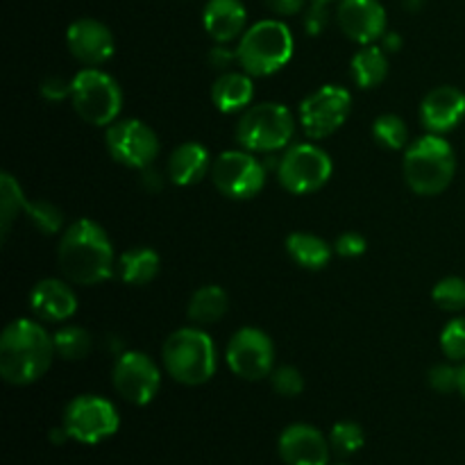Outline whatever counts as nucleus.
Returning <instances> with one entry per match:
<instances>
[{"mask_svg": "<svg viewBox=\"0 0 465 465\" xmlns=\"http://www.w3.org/2000/svg\"><path fill=\"white\" fill-rule=\"evenodd\" d=\"M54 341L39 322L14 321L0 336V375L7 384L27 386L48 372Z\"/></svg>", "mask_w": 465, "mask_h": 465, "instance_id": "obj_1", "label": "nucleus"}, {"mask_svg": "<svg viewBox=\"0 0 465 465\" xmlns=\"http://www.w3.org/2000/svg\"><path fill=\"white\" fill-rule=\"evenodd\" d=\"M59 268L73 284L94 286L109 280L114 271V248L103 227L94 221L73 223L59 243Z\"/></svg>", "mask_w": 465, "mask_h": 465, "instance_id": "obj_2", "label": "nucleus"}, {"mask_svg": "<svg viewBox=\"0 0 465 465\" xmlns=\"http://www.w3.org/2000/svg\"><path fill=\"white\" fill-rule=\"evenodd\" d=\"M457 171L454 150L443 136L427 134L413 141L404 154V177L418 195H439L452 182Z\"/></svg>", "mask_w": 465, "mask_h": 465, "instance_id": "obj_3", "label": "nucleus"}, {"mask_svg": "<svg viewBox=\"0 0 465 465\" xmlns=\"http://www.w3.org/2000/svg\"><path fill=\"white\" fill-rule=\"evenodd\" d=\"M163 366L168 375L186 386H200L216 372V348L204 331L186 327L163 343Z\"/></svg>", "mask_w": 465, "mask_h": 465, "instance_id": "obj_4", "label": "nucleus"}, {"mask_svg": "<svg viewBox=\"0 0 465 465\" xmlns=\"http://www.w3.org/2000/svg\"><path fill=\"white\" fill-rule=\"evenodd\" d=\"M293 57V35L280 21H259L236 48V59L248 75H271Z\"/></svg>", "mask_w": 465, "mask_h": 465, "instance_id": "obj_5", "label": "nucleus"}, {"mask_svg": "<svg viewBox=\"0 0 465 465\" xmlns=\"http://www.w3.org/2000/svg\"><path fill=\"white\" fill-rule=\"evenodd\" d=\"M293 130V116L284 104L262 103L241 116L236 139L250 153H272L289 143Z\"/></svg>", "mask_w": 465, "mask_h": 465, "instance_id": "obj_6", "label": "nucleus"}, {"mask_svg": "<svg viewBox=\"0 0 465 465\" xmlns=\"http://www.w3.org/2000/svg\"><path fill=\"white\" fill-rule=\"evenodd\" d=\"M73 107L77 116L91 125H109L123 107L121 86L98 68L80 71L73 80Z\"/></svg>", "mask_w": 465, "mask_h": 465, "instance_id": "obj_7", "label": "nucleus"}, {"mask_svg": "<svg viewBox=\"0 0 465 465\" xmlns=\"http://www.w3.org/2000/svg\"><path fill=\"white\" fill-rule=\"evenodd\" d=\"M118 425H121V418L114 404L98 395H80L68 402L64 411V430L77 443H100L116 434Z\"/></svg>", "mask_w": 465, "mask_h": 465, "instance_id": "obj_8", "label": "nucleus"}, {"mask_svg": "<svg viewBox=\"0 0 465 465\" xmlns=\"http://www.w3.org/2000/svg\"><path fill=\"white\" fill-rule=\"evenodd\" d=\"M282 186L291 193H313L322 189L331 177V159L322 148L312 143L293 145L282 157L277 168Z\"/></svg>", "mask_w": 465, "mask_h": 465, "instance_id": "obj_9", "label": "nucleus"}, {"mask_svg": "<svg viewBox=\"0 0 465 465\" xmlns=\"http://www.w3.org/2000/svg\"><path fill=\"white\" fill-rule=\"evenodd\" d=\"M350 107H352L350 91H345L343 86L327 84L302 100L300 121L312 139H325L348 121Z\"/></svg>", "mask_w": 465, "mask_h": 465, "instance_id": "obj_10", "label": "nucleus"}, {"mask_svg": "<svg viewBox=\"0 0 465 465\" xmlns=\"http://www.w3.org/2000/svg\"><path fill=\"white\" fill-rule=\"evenodd\" d=\"M212 180L227 198L248 200L263 189L266 171L250 153L227 150L213 162Z\"/></svg>", "mask_w": 465, "mask_h": 465, "instance_id": "obj_11", "label": "nucleus"}, {"mask_svg": "<svg viewBox=\"0 0 465 465\" xmlns=\"http://www.w3.org/2000/svg\"><path fill=\"white\" fill-rule=\"evenodd\" d=\"M107 148L118 163L127 168H148L159 154V139L136 118L114 123L107 130Z\"/></svg>", "mask_w": 465, "mask_h": 465, "instance_id": "obj_12", "label": "nucleus"}, {"mask_svg": "<svg viewBox=\"0 0 465 465\" xmlns=\"http://www.w3.org/2000/svg\"><path fill=\"white\" fill-rule=\"evenodd\" d=\"M114 389L118 391L123 400L143 407L154 400L162 384V372L157 363L141 352H125L114 366Z\"/></svg>", "mask_w": 465, "mask_h": 465, "instance_id": "obj_13", "label": "nucleus"}, {"mask_svg": "<svg viewBox=\"0 0 465 465\" xmlns=\"http://www.w3.org/2000/svg\"><path fill=\"white\" fill-rule=\"evenodd\" d=\"M272 361H275L272 341L254 327L239 330L227 345V363H230L232 372L248 381H257L271 375Z\"/></svg>", "mask_w": 465, "mask_h": 465, "instance_id": "obj_14", "label": "nucleus"}, {"mask_svg": "<svg viewBox=\"0 0 465 465\" xmlns=\"http://www.w3.org/2000/svg\"><path fill=\"white\" fill-rule=\"evenodd\" d=\"M336 18L345 36L361 45L377 41L386 30V9L380 0H341Z\"/></svg>", "mask_w": 465, "mask_h": 465, "instance_id": "obj_15", "label": "nucleus"}, {"mask_svg": "<svg viewBox=\"0 0 465 465\" xmlns=\"http://www.w3.org/2000/svg\"><path fill=\"white\" fill-rule=\"evenodd\" d=\"M68 50L86 66H100L114 54V36L104 23L95 18H80L66 32Z\"/></svg>", "mask_w": 465, "mask_h": 465, "instance_id": "obj_16", "label": "nucleus"}, {"mask_svg": "<svg viewBox=\"0 0 465 465\" xmlns=\"http://www.w3.org/2000/svg\"><path fill=\"white\" fill-rule=\"evenodd\" d=\"M280 457L286 465H327L330 443L312 425H291L280 436Z\"/></svg>", "mask_w": 465, "mask_h": 465, "instance_id": "obj_17", "label": "nucleus"}, {"mask_svg": "<svg viewBox=\"0 0 465 465\" xmlns=\"http://www.w3.org/2000/svg\"><path fill=\"white\" fill-rule=\"evenodd\" d=\"M420 116L431 134L454 130L465 116V94L457 86H439L430 91L422 100Z\"/></svg>", "mask_w": 465, "mask_h": 465, "instance_id": "obj_18", "label": "nucleus"}, {"mask_svg": "<svg viewBox=\"0 0 465 465\" xmlns=\"http://www.w3.org/2000/svg\"><path fill=\"white\" fill-rule=\"evenodd\" d=\"M30 307L41 321L62 322L75 313L77 298L68 284L59 280H44L32 289Z\"/></svg>", "mask_w": 465, "mask_h": 465, "instance_id": "obj_19", "label": "nucleus"}, {"mask_svg": "<svg viewBox=\"0 0 465 465\" xmlns=\"http://www.w3.org/2000/svg\"><path fill=\"white\" fill-rule=\"evenodd\" d=\"M248 14L241 0H209L203 12L204 30L218 44H230L243 35Z\"/></svg>", "mask_w": 465, "mask_h": 465, "instance_id": "obj_20", "label": "nucleus"}, {"mask_svg": "<svg viewBox=\"0 0 465 465\" xmlns=\"http://www.w3.org/2000/svg\"><path fill=\"white\" fill-rule=\"evenodd\" d=\"M209 153L200 143H182L180 148L173 150L171 159H168V177L173 184L177 186H191L198 184L209 171Z\"/></svg>", "mask_w": 465, "mask_h": 465, "instance_id": "obj_21", "label": "nucleus"}, {"mask_svg": "<svg viewBox=\"0 0 465 465\" xmlns=\"http://www.w3.org/2000/svg\"><path fill=\"white\" fill-rule=\"evenodd\" d=\"M254 98V86L245 73H223L212 86V100L223 114H234L248 107Z\"/></svg>", "mask_w": 465, "mask_h": 465, "instance_id": "obj_22", "label": "nucleus"}, {"mask_svg": "<svg viewBox=\"0 0 465 465\" xmlns=\"http://www.w3.org/2000/svg\"><path fill=\"white\" fill-rule=\"evenodd\" d=\"M286 250L293 257L298 266L309 268V271H321L322 266L330 263L331 250L321 236L307 234V232H295L286 239Z\"/></svg>", "mask_w": 465, "mask_h": 465, "instance_id": "obj_23", "label": "nucleus"}, {"mask_svg": "<svg viewBox=\"0 0 465 465\" xmlns=\"http://www.w3.org/2000/svg\"><path fill=\"white\" fill-rule=\"evenodd\" d=\"M159 272V254L150 248H134L118 259V275L125 284L143 286Z\"/></svg>", "mask_w": 465, "mask_h": 465, "instance_id": "obj_24", "label": "nucleus"}, {"mask_svg": "<svg viewBox=\"0 0 465 465\" xmlns=\"http://www.w3.org/2000/svg\"><path fill=\"white\" fill-rule=\"evenodd\" d=\"M230 307V298L221 286H204L195 291L189 302V318L195 325H213L221 321Z\"/></svg>", "mask_w": 465, "mask_h": 465, "instance_id": "obj_25", "label": "nucleus"}, {"mask_svg": "<svg viewBox=\"0 0 465 465\" xmlns=\"http://www.w3.org/2000/svg\"><path fill=\"white\" fill-rule=\"evenodd\" d=\"M386 75H389V59H386L381 48L366 45V48L354 54L352 77L361 89H372V86L381 84Z\"/></svg>", "mask_w": 465, "mask_h": 465, "instance_id": "obj_26", "label": "nucleus"}, {"mask_svg": "<svg viewBox=\"0 0 465 465\" xmlns=\"http://www.w3.org/2000/svg\"><path fill=\"white\" fill-rule=\"evenodd\" d=\"M54 352L66 361H82L91 352V336L82 327H62L54 331Z\"/></svg>", "mask_w": 465, "mask_h": 465, "instance_id": "obj_27", "label": "nucleus"}, {"mask_svg": "<svg viewBox=\"0 0 465 465\" xmlns=\"http://www.w3.org/2000/svg\"><path fill=\"white\" fill-rule=\"evenodd\" d=\"M21 209H25V198H23L21 186H18V182L9 173H3V177H0V225H3V239L9 234L12 221Z\"/></svg>", "mask_w": 465, "mask_h": 465, "instance_id": "obj_28", "label": "nucleus"}, {"mask_svg": "<svg viewBox=\"0 0 465 465\" xmlns=\"http://www.w3.org/2000/svg\"><path fill=\"white\" fill-rule=\"evenodd\" d=\"M372 136L380 145L389 150H400L407 145L409 141V130L404 125V121L395 114H384V116L377 118L372 123Z\"/></svg>", "mask_w": 465, "mask_h": 465, "instance_id": "obj_29", "label": "nucleus"}, {"mask_svg": "<svg viewBox=\"0 0 465 465\" xmlns=\"http://www.w3.org/2000/svg\"><path fill=\"white\" fill-rule=\"evenodd\" d=\"M431 298L443 312H461L465 309V280L463 277H445L434 286Z\"/></svg>", "mask_w": 465, "mask_h": 465, "instance_id": "obj_30", "label": "nucleus"}, {"mask_svg": "<svg viewBox=\"0 0 465 465\" xmlns=\"http://www.w3.org/2000/svg\"><path fill=\"white\" fill-rule=\"evenodd\" d=\"M366 443V436H363L361 425L357 422H336L331 427V434H330V445L336 450L339 454H354L363 448Z\"/></svg>", "mask_w": 465, "mask_h": 465, "instance_id": "obj_31", "label": "nucleus"}, {"mask_svg": "<svg viewBox=\"0 0 465 465\" xmlns=\"http://www.w3.org/2000/svg\"><path fill=\"white\" fill-rule=\"evenodd\" d=\"M440 350L452 361H465V318H454L440 334Z\"/></svg>", "mask_w": 465, "mask_h": 465, "instance_id": "obj_32", "label": "nucleus"}, {"mask_svg": "<svg viewBox=\"0 0 465 465\" xmlns=\"http://www.w3.org/2000/svg\"><path fill=\"white\" fill-rule=\"evenodd\" d=\"M25 212L30 216V221L44 234H54L62 227V213H59V209L54 204L44 203V200H39V203H25Z\"/></svg>", "mask_w": 465, "mask_h": 465, "instance_id": "obj_33", "label": "nucleus"}, {"mask_svg": "<svg viewBox=\"0 0 465 465\" xmlns=\"http://www.w3.org/2000/svg\"><path fill=\"white\" fill-rule=\"evenodd\" d=\"M272 389L282 395V398H298L304 391V380L300 375L298 368L282 366L272 372Z\"/></svg>", "mask_w": 465, "mask_h": 465, "instance_id": "obj_34", "label": "nucleus"}, {"mask_svg": "<svg viewBox=\"0 0 465 465\" xmlns=\"http://www.w3.org/2000/svg\"><path fill=\"white\" fill-rule=\"evenodd\" d=\"M430 386L439 393H452L459 391V368L436 366L430 371Z\"/></svg>", "mask_w": 465, "mask_h": 465, "instance_id": "obj_35", "label": "nucleus"}, {"mask_svg": "<svg viewBox=\"0 0 465 465\" xmlns=\"http://www.w3.org/2000/svg\"><path fill=\"white\" fill-rule=\"evenodd\" d=\"M366 239H363L361 234H357V232H348V234L336 239V252H339L341 257H361V254L366 252Z\"/></svg>", "mask_w": 465, "mask_h": 465, "instance_id": "obj_36", "label": "nucleus"}, {"mask_svg": "<svg viewBox=\"0 0 465 465\" xmlns=\"http://www.w3.org/2000/svg\"><path fill=\"white\" fill-rule=\"evenodd\" d=\"M41 94L48 100H53V103H59V100L66 98L68 94H73V82L62 80V77H48V80L41 84Z\"/></svg>", "mask_w": 465, "mask_h": 465, "instance_id": "obj_37", "label": "nucleus"}, {"mask_svg": "<svg viewBox=\"0 0 465 465\" xmlns=\"http://www.w3.org/2000/svg\"><path fill=\"white\" fill-rule=\"evenodd\" d=\"M327 25V9L322 3H313V7L309 9L307 18H304V27H307L309 35H321Z\"/></svg>", "mask_w": 465, "mask_h": 465, "instance_id": "obj_38", "label": "nucleus"}, {"mask_svg": "<svg viewBox=\"0 0 465 465\" xmlns=\"http://www.w3.org/2000/svg\"><path fill=\"white\" fill-rule=\"evenodd\" d=\"M268 9L282 16H291V14H300L304 7V0H263Z\"/></svg>", "mask_w": 465, "mask_h": 465, "instance_id": "obj_39", "label": "nucleus"}, {"mask_svg": "<svg viewBox=\"0 0 465 465\" xmlns=\"http://www.w3.org/2000/svg\"><path fill=\"white\" fill-rule=\"evenodd\" d=\"M236 59V53H232L230 48H213L212 53H209V64H212L213 68H218V71H225V68H230V64Z\"/></svg>", "mask_w": 465, "mask_h": 465, "instance_id": "obj_40", "label": "nucleus"}, {"mask_svg": "<svg viewBox=\"0 0 465 465\" xmlns=\"http://www.w3.org/2000/svg\"><path fill=\"white\" fill-rule=\"evenodd\" d=\"M459 393L465 398V363L461 368H459Z\"/></svg>", "mask_w": 465, "mask_h": 465, "instance_id": "obj_41", "label": "nucleus"}, {"mask_svg": "<svg viewBox=\"0 0 465 465\" xmlns=\"http://www.w3.org/2000/svg\"><path fill=\"white\" fill-rule=\"evenodd\" d=\"M400 45H402V41H400L398 36H389V39H386V48L389 50H400Z\"/></svg>", "mask_w": 465, "mask_h": 465, "instance_id": "obj_42", "label": "nucleus"}, {"mask_svg": "<svg viewBox=\"0 0 465 465\" xmlns=\"http://www.w3.org/2000/svg\"><path fill=\"white\" fill-rule=\"evenodd\" d=\"M313 3H322V5H327V3H331V0H313Z\"/></svg>", "mask_w": 465, "mask_h": 465, "instance_id": "obj_43", "label": "nucleus"}, {"mask_svg": "<svg viewBox=\"0 0 465 465\" xmlns=\"http://www.w3.org/2000/svg\"><path fill=\"white\" fill-rule=\"evenodd\" d=\"M339 465H348V463H339Z\"/></svg>", "mask_w": 465, "mask_h": 465, "instance_id": "obj_44", "label": "nucleus"}]
</instances>
